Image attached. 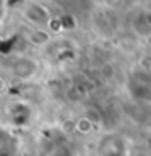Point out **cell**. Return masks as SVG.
Segmentation results:
<instances>
[{"label": "cell", "mask_w": 151, "mask_h": 156, "mask_svg": "<svg viewBox=\"0 0 151 156\" xmlns=\"http://www.w3.org/2000/svg\"><path fill=\"white\" fill-rule=\"evenodd\" d=\"M76 130L80 132V133H88V132L93 130V122L90 119H80L76 122Z\"/></svg>", "instance_id": "5b68a950"}, {"label": "cell", "mask_w": 151, "mask_h": 156, "mask_svg": "<svg viewBox=\"0 0 151 156\" xmlns=\"http://www.w3.org/2000/svg\"><path fill=\"white\" fill-rule=\"evenodd\" d=\"M133 26H135L138 34H141V36H145V37H149L151 36V10H143V12H140V15L135 20Z\"/></svg>", "instance_id": "277c9868"}, {"label": "cell", "mask_w": 151, "mask_h": 156, "mask_svg": "<svg viewBox=\"0 0 151 156\" xmlns=\"http://www.w3.org/2000/svg\"><path fill=\"white\" fill-rule=\"evenodd\" d=\"M24 18L36 26H44L51 20V13L41 3H28V7L24 8Z\"/></svg>", "instance_id": "7a4b0ae2"}, {"label": "cell", "mask_w": 151, "mask_h": 156, "mask_svg": "<svg viewBox=\"0 0 151 156\" xmlns=\"http://www.w3.org/2000/svg\"><path fill=\"white\" fill-rule=\"evenodd\" d=\"M51 156H78V154L68 146H58L51 153Z\"/></svg>", "instance_id": "52a82bcc"}, {"label": "cell", "mask_w": 151, "mask_h": 156, "mask_svg": "<svg viewBox=\"0 0 151 156\" xmlns=\"http://www.w3.org/2000/svg\"><path fill=\"white\" fill-rule=\"evenodd\" d=\"M148 41H149V42H151V36H149V37H148Z\"/></svg>", "instance_id": "ba28073f"}, {"label": "cell", "mask_w": 151, "mask_h": 156, "mask_svg": "<svg viewBox=\"0 0 151 156\" xmlns=\"http://www.w3.org/2000/svg\"><path fill=\"white\" fill-rule=\"evenodd\" d=\"M97 151L101 156H127V145L120 136L107 135L99 141Z\"/></svg>", "instance_id": "6da1fadb"}, {"label": "cell", "mask_w": 151, "mask_h": 156, "mask_svg": "<svg viewBox=\"0 0 151 156\" xmlns=\"http://www.w3.org/2000/svg\"><path fill=\"white\" fill-rule=\"evenodd\" d=\"M31 42L33 44H36V46H39V44H44V42H47L49 41V36L46 33H42V31H36V33H33L31 34Z\"/></svg>", "instance_id": "8992f818"}, {"label": "cell", "mask_w": 151, "mask_h": 156, "mask_svg": "<svg viewBox=\"0 0 151 156\" xmlns=\"http://www.w3.org/2000/svg\"><path fill=\"white\" fill-rule=\"evenodd\" d=\"M37 70V65L36 62L31 60V58H18V60H15V63L12 65V72L13 75L19 78V80H28V78H31L34 73Z\"/></svg>", "instance_id": "3957f363"}]
</instances>
